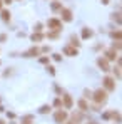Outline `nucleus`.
Here are the masks:
<instances>
[{
	"label": "nucleus",
	"instance_id": "nucleus-27",
	"mask_svg": "<svg viewBox=\"0 0 122 124\" xmlns=\"http://www.w3.org/2000/svg\"><path fill=\"white\" fill-rule=\"evenodd\" d=\"M112 19H114V20H117L119 23H121V17H119V14H114V17H112Z\"/></svg>",
	"mask_w": 122,
	"mask_h": 124
},
{
	"label": "nucleus",
	"instance_id": "nucleus-34",
	"mask_svg": "<svg viewBox=\"0 0 122 124\" xmlns=\"http://www.w3.org/2000/svg\"><path fill=\"white\" fill-rule=\"evenodd\" d=\"M0 10H2V0H0Z\"/></svg>",
	"mask_w": 122,
	"mask_h": 124
},
{
	"label": "nucleus",
	"instance_id": "nucleus-10",
	"mask_svg": "<svg viewBox=\"0 0 122 124\" xmlns=\"http://www.w3.org/2000/svg\"><path fill=\"white\" fill-rule=\"evenodd\" d=\"M94 35V32L90 29H82V39H90Z\"/></svg>",
	"mask_w": 122,
	"mask_h": 124
},
{
	"label": "nucleus",
	"instance_id": "nucleus-14",
	"mask_svg": "<svg viewBox=\"0 0 122 124\" xmlns=\"http://www.w3.org/2000/svg\"><path fill=\"white\" fill-rule=\"evenodd\" d=\"M110 117H112L115 123H121V112H119V111H114V112H110Z\"/></svg>",
	"mask_w": 122,
	"mask_h": 124
},
{
	"label": "nucleus",
	"instance_id": "nucleus-2",
	"mask_svg": "<svg viewBox=\"0 0 122 124\" xmlns=\"http://www.w3.org/2000/svg\"><path fill=\"white\" fill-rule=\"evenodd\" d=\"M102 82H104V87H105V91H107V92L115 91V81H114L112 77H109V76H107V77H104V81H102Z\"/></svg>",
	"mask_w": 122,
	"mask_h": 124
},
{
	"label": "nucleus",
	"instance_id": "nucleus-22",
	"mask_svg": "<svg viewBox=\"0 0 122 124\" xmlns=\"http://www.w3.org/2000/svg\"><path fill=\"white\" fill-rule=\"evenodd\" d=\"M54 106H55V107H60V106H62V99H60V97H57V99L54 101Z\"/></svg>",
	"mask_w": 122,
	"mask_h": 124
},
{
	"label": "nucleus",
	"instance_id": "nucleus-21",
	"mask_svg": "<svg viewBox=\"0 0 122 124\" xmlns=\"http://www.w3.org/2000/svg\"><path fill=\"white\" fill-rule=\"evenodd\" d=\"M110 35H112V39H115V40H121V32H119V30H117V32H112Z\"/></svg>",
	"mask_w": 122,
	"mask_h": 124
},
{
	"label": "nucleus",
	"instance_id": "nucleus-15",
	"mask_svg": "<svg viewBox=\"0 0 122 124\" xmlns=\"http://www.w3.org/2000/svg\"><path fill=\"white\" fill-rule=\"evenodd\" d=\"M50 8H52L54 12H57V10H62V3H60V2H52Z\"/></svg>",
	"mask_w": 122,
	"mask_h": 124
},
{
	"label": "nucleus",
	"instance_id": "nucleus-11",
	"mask_svg": "<svg viewBox=\"0 0 122 124\" xmlns=\"http://www.w3.org/2000/svg\"><path fill=\"white\" fill-rule=\"evenodd\" d=\"M115 57H117L115 50H109V52H105V59H107V61H115Z\"/></svg>",
	"mask_w": 122,
	"mask_h": 124
},
{
	"label": "nucleus",
	"instance_id": "nucleus-24",
	"mask_svg": "<svg viewBox=\"0 0 122 124\" xmlns=\"http://www.w3.org/2000/svg\"><path fill=\"white\" fill-rule=\"evenodd\" d=\"M34 30H35V32H42V23H40V22H39V23H35Z\"/></svg>",
	"mask_w": 122,
	"mask_h": 124
},
{
	"label": "nucleus",
	"instance_id": "nucleus-1",
	"mask_svg": "<svg viewBox=\"0 0 122 124\" xmlns=\"http://www.w3.org/2000/svg\"><path fill=\"white\" fill-rule=\"evenodd\" d=\"M92 97H94V101L97 104H104L107 101V91H105V89H97V91L92 94Z\"/></svg>",
	"mask_w": 122,
	"mask_h": 124
},
{
	"label": "nucleus",
	"instance_id": "nucleus-7",
	"mask_svg": "<svg viewBox=\"0 0 122 124\" xmlns=\"http://www.w3.org/2000/svg\"><path fill=\"white\" fill-rule=\"evenodd\" d=\"M64 54H65V55H70V57H75V55L79 54V50H77V47L67 45V47H64Z\"/></svg>",
	"mask_w": 122,
	"mask_h": 124
},
{
	"label": "nucleus",
	"instance_id": "nucleus-16",
	"mask_svg": "<svg viewBox=\"0 0 122 124\" xmlns=\"http://www.w3.org/2000/svg\"><path fill=\"white\" fill-rule=\"evenodd\" d=\"M79 107H80V111H87V109H89V104L82 99V101H79Z\"/></svg>",
	"mask_w": 122,
	"mask_h": 124
},
{
	"label": "nucleus",
	"instance_id": "nucleus-3",
	"mask_svg": "<svg viewBox=\"0 0 122 124\" xmlns=\"http://www.w3.org/2000/svg\"><path fill=\"white\" fill-rule=\"evenodd\" d=\"M47 25H49V29H52V30H60L62 29V20H59V19H49V22H47Z\"/></svg>",
	"mask_w": 122,
	"mask_h": 124
},
{
	"label": "nucleus",
	"instance_id": "nucleus-18",
	"mask_svg": "<svg viewBox=\"0 0 122 124\" xmlns=\"http://www.w3.org/2000/svg\"><path fill=\"white\" fill-rule=\"evenodd\" d=\"M70 42H72V45H74V47H79V45H80V42H79V39H77L75 35H72V37H70Z\"/></svg>",
	"mask_w": 122,
	"mask_h": 124
},
{
	"label": "nucleus",
	"instance_id": "nucleus-19",
	"mask_svg": "<svg viewBox=\"0 0 122 124\" xmlns=\"http://www.w3.org/2000/svg\"><path fill=\"white\" fill-rule=\"evenodd\" d=\"M47 37H49V39H57V37H59V32H57V30L49 32V34H47Z\"/></svg>",
	"mask_w": 122,
	"mask_h": 124
},
{
	"label": "nucleus",
	"instance_id": "nucleus-23",
	"mask_svg": "<svg viewBox=\"0 0 122 124\" xmlns=\"http://www.w3.org/2000/svg\"><path fill=\"white\" fill-rule=\"evenodd\" d=\"M115 49H117V50H121V40H115V42H114V49H112V50H115Z\"/></svg>",
	"mask_w": 122,
	"mask_h": 124
},
{
	"label": "nucleus",
	"instance_id": "nucleus-31",
	"mask_svg": "<svg viewBox=\"0 0 122 124\" xmlns=\"http://www.w3.org/2000/svg\"><path fill=\"white\" fill-rule=\"evenodd\" d=\"M102 117H104V119H109V117H110V112H105V114H104Z\"/></svg>",
	"mask_w": 122,
	"mask_h": 124
},
{
	"label": "nucleus",
	"instance_id": "nucleus-5",
	"mask_svg": "<svg viewBox=\"0 0 122 124\" xmlns=\"http://www.w3.org/2000/svg\"><path fill=\"white\" fill-rule=\"evenodd\" d=\"M97 65L100 67L104 72H107V70H110V67H109V61L105 59V57H99L97 59Z\"/></svg>",
	"mask_w": 122,
	"mask_h": 124
},
{
	"label": "nucleus",
	"instance_id": "nucleus-12",
	"mask_svg": "<svg viewBox=\"0 0 122 124\" xmlns=\"http://www.w3.org/2000/svg\"><path fill=\"white\" fill-rule=\"evenodd\" d=\"M30 39H32V42H40L42 39H43V35H42L40 32H34V34H32V37H30Z\"/></svg>",
	"mask_w": 122,
	"mask_h": 124
},
{
	"label": "nucleus",
	"instance_id": "nucleus-8",
	"mask_svg": "<svg viewBox=\"0 0 122 124\" xmlns=\"http://www.w3.org/2000/svg\"><path fill=\"white\" fill-rule=\"evenodd\" d=\"M62 102L65 106V109H70L72 104H74V101H72V97H70L69 94H64V96H62Z\"/></svg>",
	"mask_w": 122,
	"mask_h": 124
},
{
	"label": "nucleus",
	"instance_id": "nucleus-25",
	"mask_svg": "<svg viewBox=\"0 0 122 124\" xmlns=\"http://www.w3.org/2000/svg\"><path fill=\"white\" fill-rule=\"evenodd\" d=\"M47 70H49V72H50L52 76H55V69H54L52 65H47Z\"/></svg>",
	"mask_w": 122,
	"mask_h": 124
},
{
	"label": "nucleus",
	"instance_id": "nucleus-36",
	"mask_svg": "<svg viewBox=\"0 0 122 124\" xmlns=\"http://www.w3.org/2000/svg\"><path fill=\"white\" fill-rule=\"evenodd\" d=\"M69 124H74V123H69Z\"/></svg>",
	"mask_w": 122,
	"mask_h": 124
},
{
	"label": "nucleus",
	"instance_id": "nucleus-30",
	"mask_svg": "<svg viewBox=\"0 0 122 124\" xmlns=\"http://www.w3.org/2000/svg\"><path fill=\"white\" fill-rule=\"evenodd\" d=\"M85 97H87V99L92 97V92H90V91H85Z\"/></svg>",
	"mask_w": 122,
	"mask_h": 124
},
{
	"label": "nucleus",
	"instance_id": "nucleus-4",
	"mask_svg": "<svg viewBox=\"0 0 122 124\" xmlns=\"http://www.w3.org/2000/svg\"><path fill=\"white\" fill-rule=\"evenodd\" d=\"M54 119H55V123H65V121H67V112H65V111H57V112H55V114H54Z\"/></svg>",
	"mask_w": 122,
	"mask_h": 124
},
{
	"label": "nucleus",
	"instance_id": "nucleus-13",
	"mask_svg": "<svg viewBox=\"0 0 122 124\" xmlns=\"http://www.w3.org/2000/svg\"><path fill=\"white\" fill-rule=\"evenodd\" d=\"M0 14H2V20L3 22L10 20V12H8V10H0Z\"/></svg>",
	"mask_w": 122,
	"mask_h": 124
},
{
	"label": "nucleus",
	"instance_id": "nucleus-33",
	"mask_svg": "<svg viewBox=\"0 0 122 124\" xmlns=\"http://www.w3.org/2000/svg\"><path fill=\"white\" fill-rule=\"evenodd\" d=\"M3 3H12V0H5V2H3Z\"/></svg>",
	"mask_w": 122,
	"mask_h": 124
},
{
	"label": "nucleus",
	"instance_id": "nucleus-6",
	"mask_svg": "<svg viewBox=\"0 0 122 124\" xmlns=\"http://www.w3.org/2000/svg\"><path fill=\"white\" fill-rule=\"evenodd\" d=\"M60 15H62V20L64 22H70L72 20V10H69V8H64V7H62Z\"/></svg>",
	"mask_w": 122,
	"mask_h": 124
},
{
	"label": "nucleus",
	"instance_id": "nucleus-32",
	"mask_svg": "<svg viewBox=\"0 0 122 124\" xmlns=\"http://www.w3.org/2000/svg\"><path fill=\"white\" fill-rule=\"evenodd\" d=\"M102 3H104V5H107V3H109V0H100Z\"/></svg>",
	"mask_w": 122,
	"mask_h": 124
},
{
	"label": "nucleus",
	"instance_id": "nucleus-28",
	"mask_svg": "<svg viewBox=\"0 0 122 124\" xmlns=\"http://www.w3.org/2000/svg\"><path fill=\"white\" fill-rule=\"evenodd\" d=\"M7 40V35L5 34H0V42H5Z\"/></svg>",
	"mask_w": 122,
	"mask_h": 124
},
{
	"label": "nucleus",
	"instance_id": "nucleus-35",
	"mask_svg": "<svg viewBox=\"0 0 122 124\" xmlns=\"http://www.w3.org/2000/svg\"><path fill=\"white\" fill-rule=\"evenodd\" d=\"M0 124H5V123H3V121H0Z\"/></svg>",
	"mask_w": 122,
	"mask_h": 124
},
{
	"label": "nucleus",
	"instance_id": "nucleus-9",
	"mask_svg": "<svg viewBox=\"0 0 122 124\" xmlns=\"http://www.w3.org/2000/svg\"><path fill=\"white\" fill-rule=\"evenodd\" d=\"M40 54V50L37 49V47H32L29 52H25V57H35V55H39Z\"/></svg>",
	"mask_w": 122,
	"mask_h": 124
},
{
	"label": "nucleus",
	"instance_id": "nucleus-17",
	"mask_svg": "<svg viewBox=\"0 0 122 124\" xmlns=\"http://www.w3.org/2000/svg\"><path fill=\"white\" fill-rule=\"evenodd\" d=\"M50 109H52L50 106H42L40 109H39V112L40 114H47V112H50Z\"/></svg>",
	"mask_w": 122,
	"mask_h": 124
},
{
	"label": "nucleus",
	"instance_id": "nucleus-26",
	"mask_svg": "<svg viewBox=\"0 0 122 124\" xmlns=\"http://www.w3.org/2000/svg\"><path fill=\"white\" fill-rule=\"evenodd\" d=\"M52 57H54V61H62V57H60V54H54V55H52Z\"/></svg>",
	"mask_w": 122,
	"mask_h": 124
},
{
	"label": "nucleus",
	"instance_id": "nucleus-20",
	"mask_svg": "<svg viewBox=\"0 0 122 124\" xmlns=\"http://www.w3.org/2000/svg\"><path fill=\"white\" fill-rule=\"evenodd\" d=\"M32 119H34L32 116H25V117L22 119V123H23V124H32Z\"/></svg>",
	"mask_w": 122,
	"mask_h": 124
},
{
	"label": "nucleus",
	"instance_id": "nucleus-29",
	"mask_svg": "<svg viewBox=\"0 0 122 124\" xmlns=\"http://www.w3.org/2000/svg\"><path fill=\"white\" fill-rule=\"evenodd\" d=\"M40 62L42 64H47L49 62V57H40Z\"/></svg>",
	"mask_w": 122,
	"mask_h": 124
}]
</instances>
